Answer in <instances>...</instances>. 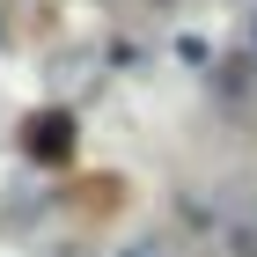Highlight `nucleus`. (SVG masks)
I'll list each match as a JSON object with an SVG mask.
<instances>
[{"instance_id":"f257e3e1","label":"nucleus","mask_w":257,"mask_h":257,"mask_svg":"<svg viewBox=\"0 0 257 257\" xmlns=\"http://www.w3.org/2000/svg\"><path fill=\"white\" fill-rule=\"evenodd\" d=\"M22 155L44 162V169H59V162L74 155V118H66V110H37V118L22 125Z\"/></svg>"}]
</instances>
